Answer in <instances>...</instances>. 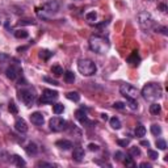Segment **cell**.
Listing matches in <instances>:
<instances>
[{"label": "cell", "mask_w": 168, "mask_h": 168, "mask_svg": "<svg viewBox=\"0 0 168 168\" xmlns=\"http://www.w3.org/2000/svg\"><path fill=\"white\" fill-rule=\"evenodd\" d=\"M150 112L152 114H159L162 112V106H160V104H158V102H154V104L150 105Z\"/></svg>", "instance_id": "cb8c5ba5"}, {"label": "cell", "mask_w": 168, "mask_h": 168, "mask_svg": "<svg viewBox=\"0 0 168 168\" xmlns=\"http://www.w3.org/2000/svg\"><path fill=\"white\" fill-rule=\"evenodd\" d=\"M117 143H118L120 146H122V147H127V146H129V141H127V139H118V141H117Z\"/></svg>", "instance_id": "b9f144b4"}, {"label": "cell", "mask_w": 168, "mask_h": 168, "mask_svg": "<svg viewBox=\"0 0 168 168\" xmlns=\"http://www.w3.org/2000/svg\"><path fill=\"white\" fill-rule=\"evenodd\" d=\"M20 99L23 100V102L25 105H33V102H34V95L29 89L20 91Z\"/></svg>", "instance_id": "ba28073f"}, {"label": "cell", "mask_w": 168, "mask_h": 168, "mask_svg": "<svg viewBox=\"0 0 168 168\" xmlns=\"http://www.w3.org/2000/svg\"><path fill=\"white\" fill-rule=\"evenodd\" d=\"M162 95H163V89L156 83H147L142 88V96L147 101H151V102L156 101V100L162 97Z\"/></svg>", "instance_id": "6da1fadb"}, {"label": "cell", "mask_w": 168, "mask_h": 168, "mask_svg": "<svg viewBox=\"0 0 168 168\" xmlns=\"http://www.w3.org/2000/svg\"><path fill=\"white\" fill-rule=\"evenodd\" d=\"M141 145H142V146H146V147H150V142H148V141H142Z\"/></svg>", "instance_id": "f6af8a7d"}, {"label": "cell", "mask_w": 168, "mask_h": 168, "mask_svg": "<svg viewBox=\"0 0 168 168\" xmlns=\"http://www.w3.org/2000/svg\"><path fill=\"white\" fill-rule=\"evenodd\" d=\"M44 80L46 81V83H50V84H53V85H59V83L55 79H51V78H47V76H45L44 78Z\"/></svg>", "instance_id": "f35d334b"}, {"label": "cell", "mask_w": 168, "mask_h": 168, "mask_svg": "<svg viewBox=\"0 0 168 168\" xmlns=\"http://www.w3.org/2000/svg\"><path fill=\"white\" fill-rule=\"evenodd\" d=\"M45 11L46 12H50V13H57L59 11V3L57 0H51V2H47L45 4Z\"/></svg>", "instance_id": "30bf717a"}, {"label": "cell", "mask_w": 168, "mask_h": 168, "mask_svg": "<svg viewBox=\"0 0 168 168\" xmlns=\"http://www.w3.org/2000/svg\"><path fill=\"white\" fill-rule=\"evenodd\" d=\"M51 72L58 78V76H60V75H63V69L59 66V64H54V66L51 67Z\"/></svg>", "instance_id": "d4e9b609"}, {"label": "cell", "mask_w": 168, "mask_h": 168, "mask_svg": "<svg viewBox=\"0 0 168 168\" xmlns=\"http://www.w3.org/2000/svg\"><path fill=\"white\" fill-rule=\"evenodd\" d=\"M155 145H156V147H158L159 150H166L167 148V143H166L164 139H158Z\"/></svg>", "instance_id": "d6a6232c"}, {"label": "cell", "mask_w": 168, "mask_h": 168, "mask_svg": "<svg viewBox=\"0 0 168 168\" xmlns=\"http://www.w3.org/2000/svg\"><path fill=\"white\" fill-rule=\"evenodd\" d=\"M84 156H85V152L84 150L81 147H75L74 148V152H72V159L75 160V162L80 163L84 160Z\"/></svg>", "instance_id": "8fae6325"}, {"label": "cell", "mask_w": 168, "mask_h": 168, "mask_svg": "<svg viewBox=\"0 0 168 168\" xmlns=\"http://www.w3.org/2000/svg\"><path fill=\"white\" fill-rule=\"evenodd\" d=\"M63 78H64V81H66V83H74L75 81V75H74V72H71V71L63 72Z\"/></svg>", "instance_id": "603a6c76"}, {"label": "cell", "mask_w": 168, "mask_h": 168, "mask_svg": "<svg viewBox=\"0 0 168 168\" xmlns=\"http://www.w3.org/2000/svg\"><path fill=\"white\" fill-rule=\"evenodd\" d=\"M25 151H26L28 155H35V154L38 152V147L35 143H29L25 147Z\"/></svg>", "instance_id": "ac0fdd59"}, {"label": "cell", "mask_w": 168, "mask_h": 168, "mask_svg": "<svg viewBox=\"0 0 168 168\" xmlns=\"http://www.w3.org/2000/svg\"><path fill=\"white\" fill-rule=\"evenodd\" d=\"M58 99V92L53 91V89H45L42 92V97H41V102H53Z\"/></svg>", "instance_id": "52a82bcc"}, {"label": "cell", "mask_w": 168, "mask_h": 168, "mask_svg": "<svg viewBox=\"0 0 168 168\" xmlns=\"http://www.w3.org/2000/svg\"><path fill=\"white\" fill-rule=\"evenodd\" d=\"M9 59V57L8 55H5V54H0V63H3L4 60H8Z\"/></svg>", "instance_id": "7bdbcfd3"}, {"label": "cell", "mask_w": 168, "mask_h": 168, "mask_svg": "<svg viewBox=\"0 0 168 168\" xmlns=\"http://www.w3.org/2000/svg\"><path fill=\"white\" fill-rule=\"evenodd\" d=\"M35 167H38V168H53V167H57L55 164H51V163H46V162H38L37 164H35Z\"/></svg>", "instance_id": "1f68e13d"}, {"label": "cell", "mask_w": 168, "mask_h": 168, "mask_svg": "<svg viewBox=\"0 0 168 168\" xmlns=\"http://www.w3.org/2000/svg\"><path fill=\"white\" fill-rule=\"evenodd\" d=\"M57 147H59L60 150H64V151H67V150H70L72 147V142L67 141V139H60V141H57Z\"/></svg>", "instance_id": "2e32d148"}, {"label": "cell", "mask_w": 168, "mask_h": 168, "mask_svg": "<svg viewBox=\"0 0 168 168\" xmlns=\"http://www.w3.org/2000/svg\"><path fill=\"white\" fill-rule=\"evenodd\" d=\"M127 63L130 64V66H133V67H137L138 64L141 63V57H139L138 51H133L131 53V55H129Z\"/></svg>", "instance_id": "5bb4252c"}, {"label": "cell", "mask_w": 168, "mask_h": 168, "mask_svg": "<svg viewBox=\"0 0 168 168\" xmlns=\"http://www.w3.org/2000/svg\"><path fill=\"white\" fill-rule=\"evenodd\" d=\"M146 135V127L143 126V125H137V127H135V137L137 138H142Z\"/></svg>", "instance_id": "ffe728a7"}, {"label": "cell", "mask_w": 168, "mask_h": 168, "mask_svg": "<svg viewBox=\"0 0 168 168\" xmlns=\"http://www.w3.org/2000/svg\"><path fill=\"white\" fill-rule=\"evenodd\" d=\"M15 37L19 38V40H24V38L29 37V33L25 29H17V30H15Z\"/></svg>", "instance_id": "44dd1931"}, {"label": "cell", "mask_w": 168, "mask_h": 168, "mask_svg": "<svg viewBox=\"0 0 168 168\" xmlns=\"http://www.w3.org/2000/svg\"><path fill=\"white\" fill-rule=\"evenodd\" d=\"M19 25H20V26H24V25H35V21L30 20V19H25V20H20Z\"/></svg>", "instance_id": "836d02e7"}, {"label": "cell", "mask_w": 168, "mask_h": 168, "mask_svg": "<svg viewBox=\"0 0 168 168\" xmlns=\"http://www.w3.org/2000/svg\"><path fill=\"white\" fill-rule=\"evenodd\" d=\"M120 92L124 97H126V100H137L138 96V89L131 84H122L120 87Z\"/></svg>", "instance_id": "5b68a950"}, {"label": "cell", "mask_w": 168, "mask_h": 168, "mask_svg": "<svg viewBox=\"0 0 168 168\" xmlns=\"http://www.w3.org/2000/svg\"><path fill=\"white\" fill-rule=\"evenodd\" d=\"M75 117H76V120L79 121L80 124H83V125L89 124L88 117H87V113L84 112V109H78L76 112H75Z\"/></svg>", "instance_id": "4fadbf2b"}, {"label": "cell", "mask_w": 168, "mask_h": 168, "mask_svg": "<svg viewBox=\"0 0 168 168\" xmlns=\"http://www.w3.org/2000/svg\"><path fill=\"white\" fill-rule=\"evenodd\" d=\"M49 126L53 131H63L67 129V121L60 117H53L49 121Z\"/></svg>", "instance_id": "8992f818"}, {"label": "cell", "mask_w": 168, "mask_h": 168, "mask_svg": "<svg viewBox=\"0 0 168 168\" xmlns=\"http://www.w3.org/2000/svg\"><path fill=\"white\" fill-rule=\"evenodd\" d=\"M85 19H87L88 21H96V19H97V13H96L95 11H92V12H88L87 15H85Z\"/></svg>", "instance_id": "4dcf8cb0"}, {"label": "cell", "mask_w": 168, "mask_h": 168, "mask_svg": "<svg viewBox=\"0 0 168 168\" xmlns=\"http://www.w3.org/2000/svg\"><path fill=\"white\" fill-rule=\"evenodd\" d=\"M125 158V156H124ZM124 160V163H125V166L126 167H135V163H134V160H133V158H130V156H126L125 159H122Z\"/></svg>", "instance_id": "f546056e"}, {"label": "cell", "mask_w": 168, "mask_h": 168, "mask_svg": "<svg viewBox=\"0 0 168 168\" xmlns=\"http://www.w3.org/2000/svg\"><path fill=\"white\" fill-rule=\"evenodd\" d=\"M63 110H64V106L63 104H54L53 105V112H54L55 114H60V113H63Z\"/></svg>", "instance_id": "4316f807"}, {"label": "cell", "mask_w": 168, "mask_h": 168, "mask_svg": "<svg viewBox=\"0 0 168 168\" xmlns=\"http://www.w3.org/2000/svg\"><path fill=\"white\" fill-rule=\"evenodd\" d=\"M51 55H53V53L49 51V50H40V58H42V59H49Z\"/></svg>", "instance_id": "f1b7e54d"}, {"label": "cell", "mask_w": 168, "mask_h": 168, "mask_svg": "<svg viewBox=\"0 0 168 168\" xmlns=\"http://www.w3.org/2000/svg\"><path fill=\"white\" fill-rule=\"evenodd\" d=\"M129 101V106H130L131 109H137L138 108V102L135 101V100H127Z\"/></svg>", "instance_id": "60d3db41"}, {"label": "cell", "mask_w": 168, "mask_h": 168, "mask_svg": "<svg viewBox=\"0 0 168 168\" xmlns=\"http://www.w3.org/2000/svg\"><path fill=\"white\" fill-rule=\"evenodd\" d=\"M15 129L19 131V133H21V134L26 133V131H28V125H26V122H25V120L17 118L15 121Z\"/></svg>", "instance_id": "7c38bea8"}, {"label": "cell", "mask_w": 168, "mask_h": 168, "mask_svg": "<svg viewBox=\"0 0 168 168\" xmlns=\"http://www.w3.org/2000/svg\"><path fill=\"white\" fill-rule=\"evenodd\" d=\"M66 97L69 99V100H71V101H75V102H78L80 100V95L76 91H71V92H69V93L66 95Z\"/></svg>", "instance_id": "7402d4cb"}, {"label": "cell", "mask_w": 168, "mask_h": 168, "mask_svg": "<svg viewBox=\"0 0 168 168\" xmlns=\"http://www.w3.org/2000/svg\"><path fill=\"white\" fill-rule=\"evenodd\" d=\"M78 70L83 76H92L96 74L97 67L93 60L88 59V58H81L78 60Z\"/></svg>", "instance_id": "3957f363"}, {"label": "cell", "mask_w": 168, "mask_h": 168, "mask_svg": "<svg viewBox=\"0 0 168 168\" xmlns=\"http://www.w3.org/2000/svg\"><path fill=\"white\" fill-rule=\"evenodd\" d=\"M101 118L106 121V120H108V114H106V113H102V114H101Z\"/></svg>", "instance_id": "7dc6e473"}, {"label": "cell", "mask_w": 168, "mask_h": 168, "mask_svg": "<svg viewBox=\"0 0 168 168\" xmlns=\"http://www.w3.org/2000/svg\"><path fill=\"white\" fill-rule=\"evenodd\" d=\"M141 167H142V168H150L151 166H150L148 163H142V164H141Z\"/></svg>", "instance_id": "bcb514c9"}, {"label": "cell", "mask_w": 168, "mask_h": 168, "mask_svg": "<svg viewBox=\"0 0 168 168\" xmlns=\"http://www.w3.org/2000/svg\"><path fill=\"white\" fill-rule=\"evenodd\" d=\"M8 108H9V112H11V113H13V114H17V113H19V109H17V106H16L15 102H9V106H8Z\"/></svg>", "instance_id": "d590c367"}, {"label": "cell", "mask_w": 168, "mask_h": 168, "mask_svg": "<svg viewBox=\"0 0 168 168\" xmlns=\"http://www.w3.org/2000/svg\"><path fill=\"white\" fill-rule=\"evenodd\" d=\"M11 162H12L15 166H17V167H24V166H26V162L21 158V156H19V155H13L12 156V159H11Z\"/></svg>", "instance_id": "e0dca14e"}, {"label": "cell", "mask_w": 168, "mask_h": 168, "mask_svg": "<svg viewBox=\"0 0 168 168\" xmlns=\"http://www.w3.org/2000/svg\"><path fill=\"white\" fill-rule=\"evenodd\" d=\"M124 154L121 152V151H116L114 152V159L117 160V162H122V159H124Z\"/></svg>", "instance_id": "74e56055"}, {"label": "cell", "mask_w": 168, "mask_h": 168, "mask_svg": "<svg viewBox=\"0 0 168 168\" xmlns=\"http://www.w3.org/2000/svg\"><path fill=\"white\" fill-rule=\"evenodd\" d=\"M30 121H32V124H34V125H42L45 118H44V116H42V113L34 112L30 114Z\"/></svg>", "instance_id": "9a60e30c"}, {"label": "cell", "mask_w": 168, "mask_h": 168, "mask_svg": "<svg viewBox=\"0 0 168 168\" xmlns=\"http://www.w3.org/2000/svg\"><path fill=\"white\" fill-rule=\"evenodd\" d=\"M151 133L154 135H160V134H162V127H160L158 124L151 125Z\"/></svg>", "instance_id": "83f0119b"}, {"label": "cell", "mask_w": 168, "mask_h": 168, "mask_svg": "<svg viewBox=\"0 0 168 168\" xmlns=\"http://www.w3.org/2000/svg\"><path fill=\"white\" fill-rule=\"evenodd\" d=\"M138 21H139V25L143 30H151L155 28L156 25V21L152 19V16L150 15L148 12H142L138 15Z\"/></svg>", "instance_id": "277c9868"}, {"label": "cell", "mask_w": 168, "mask_h": 168, "mask_svg": "<svg viewBox=\"0 0 168 168\" xmlns=\"http://www.w3.org/2000/svg\"><path fill=\"white\" fill-rule=\"evenodd\" d=\"M159 9L162 11V12H166V11H167V7H166V4H159Z\"/></svg>", "instance_id": "ee69618b"}, {"label": "cell", "mask_w": 168, "mask_h": 168, "mask_svg": "<svg viewBox=\"0 0 168 168\" xmlns=\"http://www.w3.org/2000/svg\"><path fill=\"white\" fill-rule=\"evenodd\" d=\"M125 106H126V104H125V102H122V101H116L113 104V108H116V109H124Z\"/></svg>", "instance_id": "8d00e7d4"}, {"label": "cell", "mask_w": 168, "mask_h": 168, "mask_svg": "<svg viewBox=\"0 0 168 168\" xmlns=\"http://www.w3.org/2000/svg\"><path fill=\"white\" fill-rule=\"evenodd\" d=\"M89 47H91V50H93L95 53L105 54L109 50V42H108V40H105L104 37L93 35V37H91V40H89Z\"/></svg>", "instance_id": "7a4b0ae2"}, {"label": "cell", "mask_w": 168, "mask_h": 168, "mask_svg": "<svg viewBox=\"0 0 168 168\" xmlns=\"http://www.w3.org/2000/svg\"><path fill=\"white\" fill-rule=\"evenodd\" d=\"M109 124H110V126H112L114 130H118V129H121V126H122V124H121L118 117H112V118L109 120Z\"/></svg>", "instance_id": "d6986e66"}, {"label": "cell", "mask_w": 168, "mask_h": 168, "mask_svg": "<svg viewBox=\"0 0 168 168\" xmlns=\"http://www.w3.org/2000/svg\"><path fill=\"white\" fill-rule=\"evenodd\" d=\"M88 148H89V151H99V150H100V146L96 145V143H89V145H88Z\"/></svg>", "instance_id": "ab89813d"}, {"label": "cell", "mask_w": 168, "mask_h": 168, "mask_svg": "<svg viewBox=\"0 0 168 168\" xmlns=\"http://www.w3.org/2000/svg\"><path fill=\"white\" fill-rule=\"evenodd\" d=\"M129 154H130V156H134V158H137V156L141 155V148L137 147V146H133V147L129 148Z\"/></svg>", "instance_id": "484cf974"}, {"label": "cell", "mask_w": 168, "mask_h": 168, "mask_svg": "<svg viewBox=\"0 0 168 168\" xmlns=\"http://www.w3.org/2000/svg\"><path fill=\"white\" fill-rule=\"evenodd\" d=\"M147 154H148V156H150V159H151V160H156V159L159 158L158 152L154 151V150H147Z\"/></svg>", "instance_id": "e575fe53"}, {"label": "cell", "mask_w": 168, "mask_h": 168, "mask_svg": "<svg viewBox=\"0 0 168 168\" xmlns=\"http://www.w3.org/2000/svg\"><path fill=\"white\" fill-rule=\"evenodd\" d=\"M5 74H7V76H8V79H11V80H16L17 78L20 76V74H21V70L19 69V67L11 66V67H8V69H7Z\"/></svg>", "instance_id": "9c48e42d"}]
</instances>
